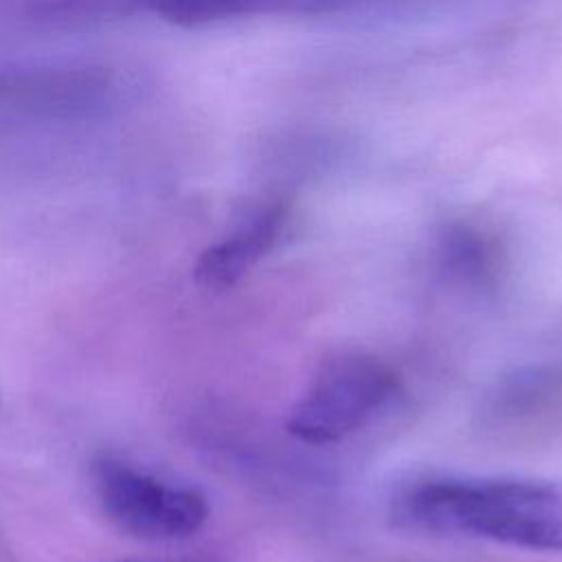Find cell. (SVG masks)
I'll return each instance as SVG.
<instances>
[{
  "label": "cell",
  "instance_id": "5b68a950",
  "mask_svg": "<svg viewBox=\"0 0 562 562\" xmlns=\"http://www.w3.org/2000/svg\"><path fill=\"white\" fill-rule=\"evenodd\" d=\"M151 11L178 22H211L252 11L281 9L283 0H138Z\"/></svg>",
  "mask_w": 562,
  "mask_h": 562
},
{
  "label": "cell",
  "instance_id": "52a82bcc",
  "mask_svg": "<svg viewBox=\"0 0 562 562\" xmlns=\"http://www.w3.org/2000/svg\"><path fill=\"white\" fill-rule=\"evenodd\" d=\"M187 562H213V560H187Z\"/></svg>",
  "mask_w": 562,
  "mask_h": 562
},
{
  "label": "cell",
  "instance_id": "7a4b0ae2",
  "mask_svg": "<svg viewBox=\"0 0 562 562\" xmlns=\"http://www.w3.org/2000/svg\"><path fill=\"white\" fill-rule=\"evenodd\" d=\"M395 391L397 378L389 364L367 353H342L312 378L290 408L285 430L303 443H336L371 422Z\"/></svg>",
  "mask_w": 562,
  "mask_h": 562
},
{
  "label": "cell",
  "instance_id": "8992f818",
  "mask_svg": "<svg viewBox=\"0 0 562 562\" xmlns=\"http://www.w3.org/2000/svg\"><path fill=\"white\" fill-rule=\"evenodd\" d=\"M443 257L459 274H485L494 261L492 241L472 226H452L448 228L443 241Z\"/></svg>",
  "mask_w": 562,
  "mask_h": 562
},
{
  "label": "cell",
  "instance_id": "6da1fadb",
  "mask_svg": "<svg viewBox=\"0 0 562 562\" xmlns=\"http://www.w3.org/2000/svg\"><path fill=\"white\" fill-rule=\"evenodd\" d=\"M391 518L415 531L560 553L562 483L527 476L419 479L393 496Z\"/></svg>",
  "mask_w": 562,
  "mask_h": 562
},
{
  "label": "cell",
  "instance_id": "277c9868",
  "mask_svg": "<svg viewBox=\"0 0 562 562\" xmlns=\"http://www.w3.org/2000/svg\"><path fill=\"white\" fill-rule=\"evenodd\" d=\"M288 222V206L274 202L252 215L241 228L209 246L195 261L193 279L209 290L237 285L279 241Z\"/></svg>",
  "mask_w": 562,
  "mask_h": 562
},
{
  "label": "cell",
  "instance_id": "3957f363",
  "mask_svg": "<svg viewBox=\"0 0 562 562\" xmlns=\"http://www.w3.org/2000/svg\"><path fill=\"white\" fill-rule=\"evenodd\" d=\"M90 479L101 512L127 536L149 542L182 540L209 520V501L200 490L162 481L121 459H94Z\"/></svg>",
  "mask_w": 562,
  "mask_h": 562
}]
</instances>
